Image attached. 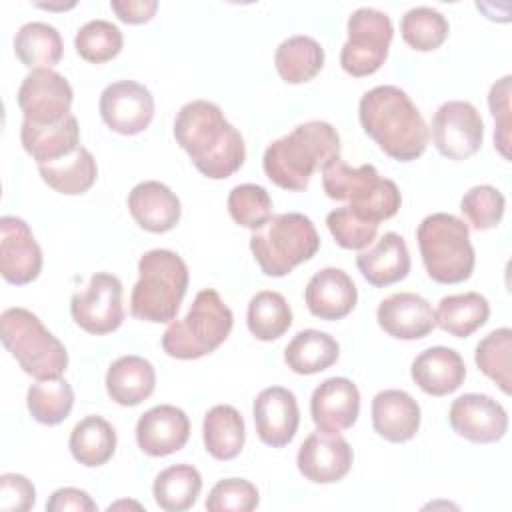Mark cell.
<instances>
[{"mask_svg": "<svg viewBox=\"0 0 512 512\" xmlns=\"http://www.w3.org/2000/svg\"><path fill=\"white\" fill-rule=\"evenodd\" d=\"M114 14L126 24H144L152 20L158 10L156 0H112Z\"/></svg>", "mask_w": 512, "mask_h": 512, "instance_id": "681fc988", "label": "cell"}, {"mask_svg": "<svg viewBox=\"0 0 512 512\" xmlns=\"http://www.w3.org/2000/svg\"><path fill=\"white\" fill-rule=\"evenodd\" d=\"M68 448L72 458L82 466H102L116 452V430L102 416H86L72 428Z\"/></svg>", "mask_w": 512, "mask_h": 512, "instance_id": "d6a6232c", "label": "cell"}, {"mask_svg": "<svg viewBox=\"0 0 512 512\" xmlns=\"http://www.w3.org/2000/svg\"><path fill=\"white\" fill-rule=\"evenodd\" d=\"M46 510L48 512H68V510L94 512V510H98V506L86 490L66 486V488H58L52 492V496L46 502Z\"/></svg>", "mask_w": 512, "mask_h": 512, "instance_id": "c3c4849f", "label": "cell"}, {"mask_svg": "<svg viewBox=\"0 0 512 512\" xmlns=\"http://www.w3.org/2000/svg\"><path fill=\"white\" fill-rule=\"evenodd\" d=\"M36 502L34 484L14 472L0 476V510L2 512H28Z\"/></svg>", "mask_w": 512, "mask_h": 512, "instance_id": "7dc6e473", "label": "cell"}, {"mask_svg": "<svg viewBox=\"0 0 512 512\" xmlns=\"http://www.w3.org/2000/svg\"><path fill=\"white\" fill-rule=\"evenodd\" d=\"M26 406L36 422L56 426L70 416L74 406V390L64 378L36 380L28 388Z\"/></svg>", "mask_w": 512, "mask_h": 512, "instance_id": "74e56055", "label": "cell"}, {"mask_svg": "<svg viewBox=\"0 0 512 512\" xmlns=\"http://www.w3.org/2000/svg\"><path fill=\"white\" fill-rule=\"evenodd\" d=\"M510 354L512 330L498 328L486 334L474 352V362L484 376H488L504 394H510Z\"/></svg>", "mask_w": 512, "mask_h": 512, "instance_id": "ab89813d", "label": "cell"}, {"mask_svg": "<svg viewBox=\"0 0 512 512\" xmlns=\"http://www.w3.org/2000/svg\"><path fill=\"white\" fill-rule=\"evenodd\" d=\"M484 140V122L474 104L466 100L444 102L432 118V142L448 160L474 156Z\"/></svg>", "mask_w": 512, "mask_h": 512, "instance_id": "7c38bea8", "label": "cell"}, {"mask_svg": "<svg viewBox=\"0 0 512 512\" xmlns=\"http://www.w3.org/2000/svg\"><path fill=\"white\" fill-rule=\"evenodd\" d=\"M510 76H502L490 86L488 106L494 116V146L508 160L510 158Z\"/></svg>", "mask_w": 512, "mask_h": 512, "instance_id": "bcb514c9", "label": "cell"}, {"mask_svg": "<svg viewBox=\"0 0 512 512\" xmlns=\"http://www.w3.org/2000/svg\"><path fill=\"white\" fill-rule=\"evenodd\" d=\"M252 416L260 442L272 448H284L290 444L300 424L296 396L284 386L264 388L254 400Z\"/></svg>", "mask_w": 512, "mask_h": 512, "instance_id": "ac0fdd59", "label": "cell"}, {"mask_svg": "<svg viewBox=\"0 0 512 512\" xmlns=\"http://www.w3.org/2000/svg\"><path fill=\"white\" fill-rule=\"evenodd\" d=\"M340 356V346L334 336L328 332H320L314 328L300 330L284 348L286 366L302 376L318 374L332 364H336Z\"/></svg>", "mask_w": 512, "mask_h": 512, "instance_id": "4dcf8cb0", "label": "cell"}, {"mask_svg": "<svg viewBox=\"0 0 512 512\" xmlns=\"http://www.w3.org/2000/svg\"><path fill=\"white\" fill-rule=\"evenodd\" d=\"M356 266L364 280L384 288L404 280L410 272V252L406 240L396 232L382 234L376 244L356 256Z\"/></svg>", "mask_w": 512, "mask_h": 512, "instance_id": "484cf974", "label": "cell"}, {"mask_svg": "<svg viewBox=\"0 0 512 512\" xmlns=\"http://www.w3.org/2000/svg\"><path fill=\"white\" fill-rule=\"evenodd\" d=\"M504 208H506L504 194L490 184H480L470 188L460 200L462 214L468 218L470 226L478 232L496 228L502 222Z\"/></svg>", "mask_w": 512, "mask_h": 512, "instance_id": "ee69618b", "label": "cell"}, {"mask_svg": "<svg viewBox=\"0 0 512 512\" xmlns=\"http://www.w3.org/2000/svg\"><path fill=\"white\" fill-rule=\"evenodd\" d=\"M98 108L104 124L112 132L134 136L150 126L154 118V96L140 82L118 80L102 90Z\"/></svg>", "mask_w": 512, "mask_h": 512, "instance_id": "5bb4252c", "label": "cell"}, {"mask_svg": "<svg viewBox=\"0 0 512 512\" xmlns=\"http://www.w3.org/2000/svg\"><path fill=\"white\" fill-rule=\"evenodd\" d=\"M202 438L206 452L216 460L236 458L246 440V426L242 414L230 404L212 406L202 422Z\"/></svg>", "mask_w": 512, "mask_h": 512, "instance_id": "f1b7e54d", "label": "cell"}, {"mask_svg": "<svg viewBox=\"0 0 512 512\" xmlns=\"http://www.w3.org/2000/svg\"><path fill=\"white\" fill-rule=\"evenodd\" d=\"M202 490V476L192 464H174L164 468L152 484L156 504L166 512H184L192 508Z\"/></svg>", "mask_w": 512, "mask_h": 512, "instance_id": "e575fe53", "label": "cell"}, {"mask_svg": "<svg viewBox=\"0 0 512 512\" xmlns=\"http://www.w3.org/2000/svg\"><path fill=\"white\" fill-rule=\"evenodd\" d=\"M0 338L28 376L36 380L62 378L68 366V352L34 312L20 306L4 310Z\"/></svg>", "mask_w": 512, "mask_h": 512, "instance_id": "52a82bcc", "label": "cell"}, {"mask_svg": "<svg viewBox=\"0 0 512 512\" xmlns=\"http://www.w3.org/2000/svg\"><path fill=\"white\" fill-rule=\"evenodd\" d=\"M304 300L312 316L320 320H342L346 318L356 302L358 290L352 278L342 268H322L306 284Z\"/></svg>", "mask_w": 512, "mask_h": 512, "instance_id": "7402d4cb", "label": "cell"}, {"mask_svg": "<svg viewBox=\"0 0 512 512\" xmlns=\"http://www.w3.org/2000/svg\"><path fill=\"white\" fill-rule=\"evenodd\" d=\"M116 506H126V502H116V504H110V510H112V508H116ZM128 506H136V508H140V504H136V502H128Z\"/></svg>", "mask_w": 512, "mask_h": 512, "instance_id": "816d5d0a", "label": "cell"}, {"mask_svg": "<svg viewBox=\"0 0 512 512\" xmlns=\"http://www.w3.org/2000/svg\"><path fill=\"white\" fill-rule=\"evenodd\" d=\"M234 316L214 288L196 294L184 318L168 322L162 334V350L178 360H196L212 354L230 336Z\"/></svg>", "mask_w": 512, "mask_h": 512, "instance_id": "5b68a950", "label": "cell"}, {"mask_svg": "<svg viewBox=\"0 0 512 512\" xmlns=\"http://www.w3.org/2000/svg\"><path fill=\"white\" fill-rule=\"evenodd\" d=\"M358 118L380 150L398 162L420 158L428 146L430 130L416 104L398 86L382 84L364 92Z\"/></svg>", "mask_w": 512, "mask_h": 512, "instance_id": "7a4b0ae2", "label": "cell"}, {"mask_svg": "<svg viewBox=\"0 0 512 512\" xmlns=\"http://www.w3.org/2000/svg\"><path fill=\"white\" fill-rule=\"evenodd\" d=\"M188 438L190 420L182 408L172 404H158L146 410L136 422L138 448L154 458L182 450Z\"/></svg>", "mask_w": 512, "mask_h": 512, "instance_id": "d6986e66", "label": "cell"}, {"mask_svg": "<svg viewBox=\"0 0 512 512\" xmlns=\"http://www.w3.org/2000/svg\"><path fill=\"white\" fill-rule=\"evenodd\" d=\"M122 282L110 272H96L84 290L70 298L72 320L88 334L104 336L120 328L124 322Z\"/></svg>", "mask_w": 512, "mask_h": 512, "instance_id": "8fae6325", "label": "cell"}, {"mask_svg": "<svg viewBox=\"0 0 512 512\" xmlns=\"http://www.w3.org/2000/svg\"><path fill=\"white\" fill-rule=\"evenodd\" d=\"M452 430L474 444H492L508 432V414L504 406L488 394H462L448 412Z\"/></svg>", "mask_w": 512, "mask_h": 512, "instance_id": "2e32d148", "label": "cell"}, {"mask_svg": "<svg viewBox=\"0 0 512 512\" xmlns=\"http://www.w3.org/2000/svg\"><path fill=\"white\" fill-rule=\"evenodd\" d=\"M228 212L236 224L254 232L272 218V198L264 186L238 184L228 194Z\"/></svg>", "mask_w": 512, "mask_h": 512, "instance_id": "b9f144b4", "label": "cell"}, {"mask_svg": "<svg viewBox=\"0 0 512 512\" xmlns=\"http://www.w3.org/2000/svg\"><path fill=\"white\" fill-rule=\"evenodd\" d=\"M174 138L196 170L210 180L232 176L246 160L242 134L224 118L220 106L208 100H192L178 110Z\"/></svg>", "mask_w": 512, "mask_h": 512, "instance_id": "6da1fadb", "label": "cell"}, {"mask_svg": "<svg viewBox=\"0 0 512 512\" xmlns=\"http://www.w3.org/2000/svg\"><path fill=\"white\" fill-rule=\"evenodd\" d=\"M420 256L428 276L438 284H458L474 272L470 228L454 214L426 216L416 230Z\"/></svg>", "mask_w": 512, "mask_h": 512, "instance_id": "ba28073f", "label": "cell"}, {"mask_svg": "<svg viewBox=\"0 0 512 512\" xmlns=\"http://www.w3.org/2000/svg\"><path fill=\"white\" fill-rule=\"evenodd\" d=\"M156 386L154 366L136 354L116 358L106 372V392L120 406H138Z\"/></svg>", "mask_w": 512, "mask_h": 512, "instance_id": "83f0119b", "label": "cell"}, {"mask_svg": "<svg viewBox=\"0 0 512 512\" xmlns=\"http://www.w3.org/2000/svg\"><path fill=\"white\" fill-rule=\"evenodd\" d=\"M20 140L24 150L38 162L50 164L62 160L80 148V128L74 114H68L64 120L48 126L22 122Z\"/></svg>", "mask_w": 512, "mask_h": 512, "instance_id": "4316f807", "label": "cell"}, {"mask_svg": "<svg viewBox=\"0 0 512 512\" xmlns=\"http://www.w3.org/2000/svg\"><path fill=\"white\" fill-rule=\"evenodd\" d=\"M448 20L442 12L430 6H414L400 20L404 42L418 52H432L448 38Z\"/></svg>", "mask_w": 512, "mask_h": 512, "instance_id": "f35d334b", "label": "cell"}, {"mask_svg": "<svg viewBox=\"0 0 512 512\" xmlns=\"http://www.w3.org/2000/svg\"><path fill=\"white\" fill-rule=\"evenodd\" d=\"M334 156H340L336 128L324 120H310L270 142L262 156V168L276 186L290 192H304L312 174L322 170Z\"/></svg>", "mask_w": 512, "mask_h": 512, "instance_id": "3957f363", "label": "cell"}, {"mask_svg": "<svg viewBox=\"0 0 512 512\" xmlns=\"http://www.w3.org/2000/svg\"><path fill=\"white\" fill-rule=\"evenodd\" d=\"M320 172L328 198L348 202L346 206L376 224L400 210L402 196L398 186L390 178H382L372 164L350 168L340 156H334Z\"/></svg>", "mask_w": 512, "mask_h": 512, "instance_id": "8992f818", "label": "cell"}, {"mask_svg": "<svg viewBox=\"0 0 512 512\" xmlns=\"http://www.w3.org/2000/svg\"><path fill=\"white\" fill-rule=\"evenodd\" d=\"M310 414L320 430L342 432L352 428L360 414L358 386L344 376L324 380L312 392Z\"/></svg>", "mask_w": 512, "mask_h": 512, "instance_id": "44dd1931", "label": "cell"}, {"mask_svg": "<svg viewBox=\"0 0 512 512\" xmlns=\"http://www.w3.org/2000/svg\"><path fill=\"white\" fill-rule=\"evenodd\" d=\"M372 426L388 442H408L420 428V406L406 390H382L372 400Z\"/></svg>", "mask_w": 512, "mask_h": 512, "instance_id": "d4e9b609", "label": "cell"}, {"mask_svg": "<svg viewBox=\"0 0 512 512\" xmlns=\"http://www.w3.org/2000/svg\"><path fill=\"white\" fill-rule=\"evenodd\" d=\"M320 248V236L314 222L300 212L272 216L250 236V250L262 274L280 278L298 264L308 262Z\"/></svg>", "mask_w": 512, "mask_h": 512, "instance_id": "9c48e42d", "label": "cell"}, {"mask_svg": "<svg viewBox=\"0 0 512 512\" xmlns=\"http://www.w3.org/2000/svg\"><path fill=\"white\" fill-rule=\"evenodd\" d=\"M62 36L46 22H28L14 36V52L28 68H52L62 58Z\"/></svg>", "mask_w": 512, "mask_h": 512, "instance_id": "d590c367", "label": "cell"}, {"mask_svg": "<svg viewBox=\"0 0 512 512\" xmlns=\"http://www.w3.org/2000/svg\"><path fill=\"white\" fill-rule=\"evenodd\" d=\"M122 30L108 20H90L78 28L74 36V48L86 62L102 64L118 56L122 50Z\"/></svg>", "mask_w": 512, "mask_h": 512, "instance_id": "60d3db41", "label": "cell"}, {"mask_svg": "<svg viewBox=\"0 0 512 512\" xmlns=\"http://www.w3.org/2000/svg\"><path fill=\"white\" fill-rule=\"evenodd\" d=\"M246 324L254 338L262 342L278 340L292 326L290 304L280 292L260 290L248 302Z\"/></svg>", "mask_w": 512, "mask_h": 512, "instance_id": "8d00e7d4", "label": "cell"}, {"mask_svg": "<svg viewBox=\"0 0 512 512\" xmlns=\"http://www.w3.org/2000/svg\"><path fill=\"white\" fill-rule=\"evenodd\" d=\"M490 318V304L480 292L444 296L434 312L436 326L454 338H468Z\"/></svg>", "mask_w": 512, "mask_h": 512, "instance_id": "f546056e", "label": "cell"}, {"mask_svg": "<svg viewBox=\"0 0 512 512\" xmlns=\"http://www.w3.org/2000/svg\"><path fill=\"white\" fill-rule=\"evenodd\" d=\"M258 502V488L250 480L224 478L212 486L204 506L208 512H250Z\"/></svg>", "mask_w": 512, "mask_h": 512, "instance_id": "f6af8a7d", "label": "cell"}, {"mask_svg": "<svg viewBox=\"0 0 512 512\" xmlns=\"http://www.w3.org/2000/svg\"><path fill=\"white\" fill-rule=\"evenodd\" d=\"M376 320L388 336L398 340H420L436 328L430 302L416 292H396L386 296L378 304Z\"/></svg>", "mask_w": 512, "mask_h": 512, "instance_id": "ffe728a7", "label": "cell"}, {"mask_svg": "<svg viewBox=\"0 0 512 512\" xmlns=\"http://www.w3.org/2000/svg\"><path fill=\"white\" fill-rule=\"evenodd\" d=\"M274 66L286 84L310 82L324 66V48L312 36H290L276 48Z\"/></svg>", "mask_w": 512, "mask_h": 512, "instance_id": "1f68e13d", "label": "cell"}, {"mask_svg": "<svg viewBox=\"0 0 512 512\" xmlns=\"http://www.w3.org/2000/svg\"><path fill=\"white\" fill-rule=\"evenodd\" d=\"M354 452L344 436L316 428L298 448L296 466L314 484L340 482L352 468Z\"/></svg>", "mask_w": 512, "mask_h": 512, "instance_id": "9a60e30c", "label": "cell"}, {"mask_svg": "<svg viewBox=\"0 0 512 512\" xmlns=\"http://www.w3.org/2000/svg\"><path fill=\"white\" fill-rule=\"evenodd\" d=\"M128 210L134 222L152 234L170 232L182 214L178 196L158 180L136 184L128 194Z\"/></svg>", "mask_w": 512, "mask_h": 512, "instance_id": "603a6c76", "label": "cell"}, {"mask_svg": "<svg viewBox=\"0 0 512 512\" xmlns=\"http://www.w3.org/2000/svg\"><path fill=\"white\" fill-rule=\"evenodd\" d=\"M410 376L422 392L430 396H446L464 384L466 364L454 348L432 346L412 360Z\"/></svg>", "mask_w": 512, "mask_h": 512, "instance_id": "cb8c5ba5", "label": "cell"}, {"mask_svg": "<svg viewBox=\"0 0 512 512\" xmlns=\"http://www.w3.org/2000/svg\"><path fill=\"white\" fill-rule=\"evenodd\" d=\"M188 280V266L176 252L166 248L144 252L130 294V314L152 324L172 322L186 296Z\"/></svg>", "mask_w": 512, "mask_h": 512, "instance_id": "277c9868", "label": "cell"}, {"mask_svg": "<svg viewBox=\"0 0 512 512\" xmlns=\"http://www.w3.org/2000/svg\"><path fill=\"white\" fill-rule=\"evenodd\" d=\"M38 172L52 190L66 196H76V194H84L94 186L98 176V166L92 152L80 146L76 152H72L62 160H56L50 164H38Z\"/></svg>", "mask_w": 512, "mask_h": 512, "instance_id": "836d02e7", "label": "cell"}, {"mask_svg": "<svg viewBox=\"0 0 512 512\" xmlns=\"http://www.w3.org/2000/svg\"><path fill=\"white\" fill-rule=\"evenodd\" d=\"M326 226L340 248L362 250L374 242L378 234V224L360 216L350 206H340L328 212Z\"/></svg>", "mask_w": 512, "mask_h": 512, "instance_id": "7bdbcfd3", "label": "cell"}, {"mask_svg": "<svg viewBox=\"0 0 512 512\" xmlns=\"http://www.w3.org/2000/svg\"><path fill=\"white\" fill-rule=\"evenodd\" d=\"M72 98L70 82L52 68H34L18 88V106L24 120L40 126L64 120L70 114Z\"/></svg>", "mask_w": 512, "mask_h": 512, "instance_id": "4fadbf2b", "label": "cell"}, {"mask_svg": "<svg viewBox=\"0 0 512 512\" xmlns=\"http://www.w3.org/2000/svg\"><path fill=\"white\" fill-rule=\"evenodd\" d=\"M36 6L48 8V10H66V8H72L74 2H72V4H36Z\"/></svg>", "mask_w": 512, "mask_h": 512, "instance_id": "f907efd6", "label": "cell"}, {"mask_svg": "<svg viewBox=\"0 0 512 512\" xmlns=\"http://www.w3.org/2000/svg\"><path fill=\"white\" fill-rule=\"evenodd\" d=\"M42 270V250L26 224L18 216L0 218V272L10 284L24 286L38 278Z\"/></svg>", "mask_w": 512, "mask_h": 512, "instance_id": "e0dca14e", "label": "cell"}, {"mask_svg": "<svg viewBox=\"0 0 512 512\" xmlns=\"http://www.w3.org/2000/svg\"><path fill=\"white\" fill-rule=\"evenodd\" d=\"M348 40L340 52V66L354 78L374 74L388 58L394 36L392 20L386 12L370 6L354 10L348 18Z\"/></svg>", "mask_w": 512, "mask_h": 512, "instance_id": "30bf717a", "label": "cell"}]
</instances>
